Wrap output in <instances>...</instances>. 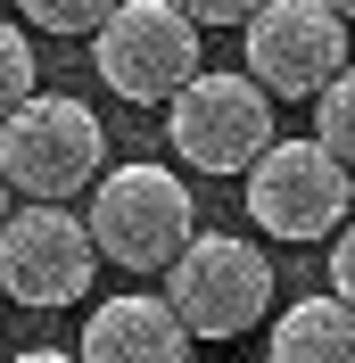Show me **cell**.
<instances>
[{
	"label": "cell",
	"mask_w": 355,
	"mask_h": 363,
	"mask_svg": "<svg viewBox=\"0 0 355 363\" xmlns=\"http://www.w3.org/2000/svg\"><path fill=\"white\" fill-rule=\"evenodd\" d=\"M248 83L265 99H314V91L347 74V17H331L322 0H256L248 9Z\"/></svg>",
	"instance_id": "obj_8"
},
{
	"label": "cell",
	"mask_w": 355,
	"mask_h": 363,
	"mask_svg": "<svg viewBox=\"0 0 355 363\" xmlns=\"http://www.w3.org/2000/svg\"><path fill=\"white\" fill-rule=\"evenodd\" d=\"M91 281H99V256L83 240V215L42 206V199L0 215V306L58 314V306H83Z\"/></svg>",
	"instance_id": "obj_5"
},
{
	"label": "cell",
	"mask_w": 355,
	"mask_h": 363,
	"mask_svg": "<svg viewBox=\"0 0 355 363\" xmlns=\"http://www.w3.org/2000/svg\"><path fill=\"white\" fill-rule=\"evenodd\" d=\"M108 9H116V0H17V17L33 25V33H67V42H75V33H91Z\"/></svg>",
	"instance_id": "obj_12"
},
{
	"label": "cell",
	"mask_w": 355,
	"mask_h": 363,
	"mask_svg": "<svg viewBox=\"0 0 355 363\" xmlns=\"http://www.w3.org/2000/svg\"><path fill=\"white\" fill-rule=\"evenodd\" d=\"M33 74H42V67H33V42H25V25H9V17H0V116L17 108L25 91H42Z\"/></svg>",
	"instance_id": "obj_13"
},
{
	"label": "cell",
	"mask_w": 355,
	"mask_h": 363,
	"mask_svg": "<svg viewBox=\"0 0 355 363\" xmlns=\"http://www.w3.org/2000/svg\"><path fill=\"white\" fill-rule=\"evenodd\" d=\"M322 9H331V17H347V9H355V0H322Z\"/></svg>",
	"instance_id": "obj_18"
},
{
	"label": "cell",
	"mask_w": 355,
	"mask_h": 363,
	"mask_svg": "<svg viewBox=\"0 0 355 363\" xmlns=\"http://www.w3.org/2000/svg\"><path fill=\"white\" fill-rule=\"evenodd\" d=\"M9 206H17V190H9V182H0V215H9Z\"/></svg>",
	"instance_id": "obj_17"
},
{
	"label": "cell",
	"mask_w": 355,
	"mask_h": 363,
	"mask_svg": "<svg viewBox=\"0 0 355 363\" xmlns=\"http://www.w3.org/2000/svg\"><path fill=\"white\" fill-rule=\"evenodd\" d=\"M165 306L190 339H240L273 314V264L256 240L231 231H190L165 264Z\"/></svg>",
	"instance_id": "obj_3"
},
{
	"label": "cell",
	"mask_w": 355,
	"mask_h": 363,
	"mask_svg": "<svg viewBox=\"0 0 355 363\" xmlns=\"http://www.w3.org/2000/svg\"><path fill=\"white\" fill-rule=\"evenodd\" d=\"M314 149H322V157H339V165H347L355 157V133H347V74H331V83H322V91H314Z\"/></svg>",
	"instance_id": "obj_11"
},
{
	"label": "cell",
	"mask_w": 355,
	"mask_h": 363,
	"mask_svg": "<svg viewBox=\"0 0 355 363\" xmlns=\"http://www.w3.org/2000/svg\"><path fill=\"white\" fill-rule=\"evenodd\" d=\"M355 182L339 157H322L306 133H273L256 157H248V223L265 240H331L347 223Z\"/></svg>",
	"instance_id": "obj_6"
},
{
	"label": "cell",
	"mask_w": 355,
	"mask_h": 363,
	"mask_svg": "<svg viewBox=\"0 0 355 363\" xmlns=\"http://www.w3.org/2000/svg\"><path fill=\"white\" fill-rule=\"evenodd\" d=\"M108 165V124L75 99V91H25L0 116V182L17 199H83Z\"/></svg>",
	"instance_id": "obj_1"
},
{
	"label": "cell",
	"mask_w": 355,
	"mask_h": 363,
	"mask_svg": "<svg viewBox=\"0 0 355 363\" xmlns=\"http://www.w3.org/2000/svg\"><path fill=\"white\" fill-rule=\"evenodd\" d=\"M9 363H75V355H58V347H25V355H9Z\"/></svg>",
	"instance_id": "obj_16"
},
{
	"label": "cell",
	"mask_w": 355,
	"mask_h": 363,
	"mask_svg": "<svg viewBox=\"0 0 355 363\" xmlns=\"http://www.w3.org/2000/svg\"><path fill=\"white\" fill-rule=\"evenodd\" d=\"M347 281H355V240H347V223L331 231V297H347Z\"/></svg>",
	"instance_id": "obj_15"
},
{
	"label": "cell",
	"mask_w": 355,
	"mask_h": 363,
	"mask_svg": "<svg viewBox=\"0 0 355 363\" xmlns=\"http://www.w3.org/2000/svg\"><path fill=\"white\" fill-rule=\"evenodd\" d=\"M174 9L207 33V25H248V9H256V0H174Z\"/></svg>",
	"instance_id": "obj_14"
},
{
	"label": "cell",
	"mask_w": 355,
	"mask_h": 363,
	"mask_svg": "<svg viewBox=\"0 0 355 363\" xmlns=\"http://www.w3.org/2000/svg\"><path fill=\"white\" fill-rule=\"evenodd\" d=\"M165 133L190 174H248V157L273 140V99L240 67H199L165 99Z\"/></svg>",
	"instance_id": "obj_7"
},
{
	"label": "cell",
	"mask_w": 355,
	"mask_h": 363,
	"mask_svg": "<svg viewBox=\"0 0 355 363\" xmlns=\"http://www.w3.org/2000/svg\"><path fill=\"white\" fill-rule=\"evenodd\" d=\"M75 363H190V330L174 322L165 297L124 289V297H99L91 306Z\"/></svg>",
	"instance_id": "obj_9"
},
{
	"label": "cell",
	"mask_w": 355,
	"mask_h": 363,
	"mask_svg": "<svg viewBox=\"0 0 355 363\" xmlns=\"http://www.w3.org/2000/svg\"><path fill=\"white\" fill-rule=\"evenodd\" d=\"M190 231H199V199H190V182L165 174V165H116V174L91 182L83 240H91L99 264H116V272H165Z\"/></svg>",
	"instance_id": "obj_2"
},
{
	"label": "cell",
	"mask_w": 355,
	"mask_h": 363,
	"mask_svg": "<svg viewBox=\"0 0 355 363\" xmlns=\"http://www.w3.org/2000/svg\"><path fill=\"white\" fill-rule=\"evenodd\" d=\"M91 50H99V83L116 99H133V108H165L207 67L199 58V25L182 17L174 0H116L108 17L91 25Z\"/></svg>",
	"instance_id": "obj_4"
},
{
	"label": "cell",
	"mask_w": 355,
	"mask_h": 363,
	"mask_svg": "<svg viewBox=\"0 0 355 363\" xmlns=\"http://www.w3.org/2000/svg\"><path fill=\"white\" fill-rule=\"evenodd\" d=\"M265 363H355V322L347 297H297L265 330Z\"/></svg>",
	"instance_id": "obj_10"
}]
</instances>
